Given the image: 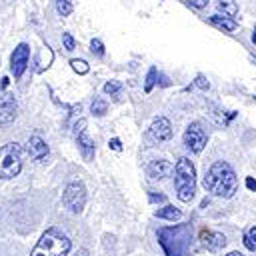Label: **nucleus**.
<instances>
[{
    "instance_id": "b1692460",
    "label": "nucleus",
    "mask_w": 256,
    "mask_h": 256,
    "mask_svg": "<svg viewBox=\"0 0 256 256\" xmlns=\"http://www.w3.org/2000/svg\"><path fill=\"white\" fill-rule=\"evenodd\" d=\"M90 50H92V54H96L98 58L104 56V44H102L98 38H92V42H90Z\"/></svg>"
},
{
    "instance_id": "a878e982",
    "label": "nucleus",
    "mask_w": 256,
    "mask_h": 256,
    "mask_svg": "<svg viewBox=\"0 0 256 256\" xmlns=\"http://www.w3.org/2000/svg\"><path fill=\"white\" fill-rule=\"evenodd\" d=\"M196 86H198V88H202V90H208V88H210L208 80H206L202 74H200V76H196Z\"/></svg>"
},
{
    "instance_id": "6ab92c4d",
    "label": "nucleus",
    "mask_w": 256,
    "mask_h": 256,
    "mask_svg": "<svg viewBox=\"0 0 256 256\" xmlns=\"http://www.w3.org/2000/svg\"><path fill=\"white\" fill-rule=\"evenodd\" d=\"M56 8H58L60 16H68L74 10V2L72 0H56Z\"/></svg>"
},
{
    "instance_id": "c85d7f7f",
    "label": "nucleus",
    "mask_w": 256,
    "mask_h": 256,
    "mask_svg": "<svg viewBox=\"0 0 256 256\" xmlns=\"http://www.w3.org/2000/svg\"><path fill=\"white\" fill-rule=\"evenodd\" d=\"M246 188H248V190H252V192H256V178L248 176V178H246Z\"/></svg>"
},
{
    "instance_id": "72a5a7b5",
    "label": "nucleus",
    "mask_w": 256,
    "mask_h": 256,
    "mask_svg": "<svg viewBox=\"0 0 256 256\" xmlns=\"http://www.w3.org/2000/svg\"><path fill=\"white\" fill-rule=\"evenodd\" d=\"M252 42L256 44V28H254V32H252Z\"/></svg>"
},
{
    "instance_id": "a211bd4d",
    "label": "nucleus",
    "mask_w": 256,
    "mask_h": 256,
    "mask_svg": "<svg viewBox=\"0 0 256 256\" xmlns=\"http://www.w3.org/2000/svg\"><path fill=\"white\" fill-rule=\"evenodd\" d=\"M244 246L250 252H256V226H252L246 234H244Z\"/></svg>"
},
{
    "instance_id": "5701e85b",
    "label": "nucleus",
    "mask_w": 256,
    "mask_h": 256,
    "mask_svg": "<svg viewBox=\"0 0 256 256\" xmlns=\"http://www.w3.org/2000/svg\"><path fill=\"white\" fill-rule=\"evenodd\" d=\"M120 90H122V84H120V82H116V80H110V82H106V84H104V92H106V94H110V96H116Z\"/></svg>"
},
{
    "instance_id": "7ed1b4c3",
    "label": "nucleus",
    "mask_w": 256,
    "mask_h": 256,
    "mask_svg": "<svg viewBox=\"0 0 256 256\" xmlns=\"http://www.w3.org/2000/svg\"><path fill=\"white\" fill-rule=\"evenodd\" d=\"M70 248H72V242L62 230L48 228L32 248L30 256H66Z\"/></svg>"
},
{
    "instance_id": "f03ea898",
    "label": "nucleus",
    "mask_w": 256,
    "mask_h": 256,
    "mask_svg": "<svg viewBox=\"0 0 256 256\" xmlns=\"http://www.w3.org/2000/svg\"><path fill=\"white\" fill-rule=\"evenodd\" d=\"M158 240H160L166 256H186L190 250L192 226L178 224L172 228H162V230H158Z\"/></svg>"
},
{
    "instance_id": "c756f323",
    "label": "nucleus",
    "mask_w": 256,
    "mask_h": 256,
    "mask_svg": "<svg viewBox=\"0 0 256 256\" xmlns=\"http://www.w3.org/2000/svg\"><path fill=\"white\" fill-rule=\"evenodd\" d=\"M166 196L164 194H150V202H164Z\"/></svg>"
},
{
    "instance_id": "cd10ccee",
    "label": "nucleus",
    "mask_w": 256,
    "mask_h": 256,
    "mask_svg": "<svg viewBox=\"0 0 256 256\" xmlns=\"http://www.w3.org/2000/svg\"><path fill=\"white\" fill-rule=\"evenodd\" d=\"M108 146H110L112 150H116V152H120V150H122V142H120L118 138H112V140L108 142Z\"/></svg>"
},
{
    "instance_id": "9b49d317",
    "label": "nucleus",
    "mask_w": 256,
    "mask_h": 256,
    "mask_svg": "<svg viewBox=\"0 0 256 256\" xmlns=\"http://www.w3.org/2000/svg\"><path fill=\"white\" fill-rule=\"evenodd\" d=\"M150 136H152L154 140H158V142H162V140H170V138H172V126H170V120L164 118V116L156 118V120L150 124Z\"/></svg>"
},
{
    "instance_id": "bb28decb",
    "label": "nucleus",
    "mask_w": 256,
    "mask_h": 256,
    "mask_svg": "<svg viewBox=\"0 0 256 256\" xmlns=\"http://www.w3.org/2000/svg\"><path fill=\"white\" fill-rule=\"evenodd\" d=\"M186 2L194 8H206L208 6V0H186Z\"/></svg>"
},
{
    "instance_id": "393cba45",
    "label": "nucleus",
    "mask_w": 256,
    "mask_h": 256,
    "mask_svg": "<svg viewBox=\"0 0 256 256\" xmlns=\"http://www.w3.org/2000/svg\"><path fill=\"white\" fill-rule=\"evenodd\" d=\"M62 44H64V48H66L68 52H72V50H74V46H76V42H74L72 34H68V32H64V34H62Z\"/></svg>"
},
{
    "instance_id": "473e14b6",
    "label": "nucleus",
    "mask_w": 256,
    "mask_h": 256,
    "mask_svg": "<svg viewBox=\"0 0 256 256\" xmlns=\"http://www.w3.org/2000/svg\"><path fill=\"white\" fill-rule=\"evenodd\" d=\"M226 256H244L242 252H230V254H226Z\"/></svg>"
},
{
    "instance_id": "dca6fc26",
    "label": "nucleus",
    "mask_w": 256,
    "mask_h": 256,
    "mask_svg": "<svg viewBox=\"0 0 256 256\" xmlns=\"http://www.w3.org/2000/svg\"><path fill=\"white\" fill-rule=\"evenodd\" d=\"M218 8L226 18H234L238 14V4L234 0H218Z\"/></svg>"
},
{
    "instance_id": "39448f33",
    "label": "nucleus",
    "mask_w": 256,
    "mask_h": 256,
    "mask_svg": "<svg viewBox=\"0 0 256 256\" xmlns=\"http://www.w3.org/2000/svg\"><path fill=\"white\" fill-rule=\"evenodd\" d=\"M22 170V146L18 142H8L0 148V178L8 180L18 176Z\"/></svg>"
},
{
    "instance_id": "aec40b11",
    "label": "nucleus",
    "mask_w": 256,
    "mask_h": 256,
    "mask_svg": "<svg viewBox=\"0 0 256 256\" xmlns=\"http://www.w3.org/2000/svg\"><path fill=\"white\" fill-rule=\"evenodd\" d=\"M70 66H72V70L78 72V74H88V70H90L88 62H86V60H80V58H72V60H70Z\"/></svg>"
},
{
    "instance_id": "423d86ee",
    "label": "nucleus",
    "mask_w": 256,
    "mask_h": 256,
    "mask_svg": "<svg viewBox=\"0 0 256 256\" xmlns=\"http://www.w3.org/2000/svg\"><path fill=\"white\" fill-rule=\"evenodd\" d=\"M62 202H64V206H66L70 212H74V214L82 212V208H84V204H86V186H84L80 180L70 182V184L64 188Z\"/></svg>"
},
{
    "instance_id": "2eb2a0df",
    "label": "nucleus",
    "mask_w": 256,
    "mask_h": 256,
    "mask_svg": "<svg viewBox=\"0 0 256 256\" xmlns=\"http://www.w3.org/2000/svg\"><path fill=\"white\" fill-rule=\"evenodd\" d=\"M208 22H210L212 26H216V28L224 30V32H232V30H236V26H238L234 18H226V16H218V14L210 16V18H208Z\"/></svg>"
},
{
    "instance_id": "7c9ffc66",
    "label": "nucleus",
    "mask_w": 256,
    "mask_h": 256,
    "mask_svg": "<svg viewBox=\"0 0 256 256\" xmlns=\"http://www.w3.org/2000/svg\"><path fill=\"white\" fill-rule=\"evenodd\" d=\"M76 256H90V252H88L86 248H80V250L76 252Z\"/></svg>"
},
{
    "instance_id": "6e6552de",
    "label": "nucleus",
    "mask_w": 256,
    "mask_h": 256,
    "mask_svg": "<svg viewBox=\"0 0 256 256\" xmlns=\"http://www.w3.org/2000/svg\"><path fill=\"white\" fill-rule=\"evenodd\" d=\"M74 136H76V142H78V148H80V154L84 160H92L94 158V142L92 138L88 136V130H86V120L80 118L76 124H74Z\"/></svg>"
},
{
    "instance_id": "0eeeda50",
    "label": "nucleus",
    "mask_w": 256,
    "mask_h": 256,
    "mask_svg": "<svg viewBox=\"0 0 256 256\" xmlns=\"http://www.w3.org/2000/svg\"><path fill=\"white\" fill-rule=\"evenodd\" d=\"M184 146L194 154L202 152V148L206 146V132L198 122H192V124L186 126V130H184Z\"/></svg>"
},
{
    "instance_id": "4be33fe9",
    "label": "nucleus",
    "mask_w": 256,
    "mask_h": 256,
    "mask_svg": "<svg viewBox=\"0 0 256 256\" xmlns=\"http://www.w3.org/2000/svg\"><path fill=\"white\" fill-rule=\"evenodd\" d=\"M156 76H158V72H156V68L152 66V68L148 70V74H146V84H144V90H146V92H152L154 84L158 82V80H156Z\"/></svg>"
},
{
    "instance_id": "f3484780",
    "label": "nucleus",
    "mask_w": 256,
    "mask_h": 256,
    "mask_svg": "<svg viewBox=\"0 0 256 256\" xmlns=\"http://www.w3.org/2000/svg\"><path fill=\"white\" fill-rule=\"evenodd\" d=\"M156 218H164V220H178L180 218V210L174 206H164L160 210H156Z\"/></svg>"
},
{
    "instance_id": "4468645a",
    "label": "nucleus",
    "mask_w": 256,
    "mask_h": 256,
    "mask_svg": "<svg viewBox=\"0 0 256 256\" xmlns=\"http://www.w3.org/2000/svg\"><path fill=\"white\" fill-rule=\"evenodd\" d=\"M202 244L206 246V250L218 252L220 248L226 246V238H224L222 232H210V230H206V232H202Z\"/></svg>"
},
{
    "instance_id": "412c9836",
    "label": "nucleus",
    "mask_w": 256,
    "mask_h": 256,
    "mask_svg": "<svg viewBox=\"0 0 256 256\" xmlns=\"http://www.w3.org/2000/svg\"><path fill=\"white\" fill-rule=\"evenodd\" d=\"M90 108H92V114H94V116H104L106 110H108V104H106L102 98H96Z\"/></svg>"
},
{
    "instance_id": "9d476101",
    "label": "nucleus",
    "mask_w": 256,
    "mask_h": 256,
    "mask_svg": "<svg viewBox=\"0 0 256 256\" xmlns=\"http://www.w3.org/2000/svg\"><path fill=\"white\" fill-rule=\"evenodd\" d=\"M18 114V104L12 94L0 96V124H10Z\"/></svg>"
},
{
    "instance_id": "20e7f679",
    "label": "nucleus",
    "mask_w": 256,
    "mask_h": 256,
    "mask_svg": "<svg viewBox=\"0 0 256 256\" xmlns=\"http://www.w3.org/2000/svg\"><path fill=\"white\" fill-rule=\"evenodd\" d=\"M174 186H176L178 200L182 202H190L196 194V170L186 156L178 158L174 166Z\"/></svg>"
},
{
    "instance_id": "2f4dec72",
    "label": "nucleus",
    "mask_w": 256,
    "mask_h": 256,
    "mask_svg": "<svg viewBox=\"0 0 256 256\" xmlns=\"http://www.w3.org/2000/svg\"><path fill=\"white\" fill-rule=\"evenodd\" d=\"M6 86H8V78L4 76V78H2V88H6Z\"/></svg>"
},
{
    "instance_id": "1a4fd4ad",
    "label": "nucleus",
    "mask_w": 256,
    "mask_h": 256,
    "mask_svg": "<svg viewBox=\"0 0 256 256\" xmlns=\"http://www.w3.org/2000/svg\"><path fill=\"white\" fill-rule=\"evenodd\" d=\"M28 58H30V46L26 42H20L10 56V70H12L14 78H20L24 74V70L28 66Z\"/></svg>"
},
{
    "instance_id": "f8f14e48",
    "label": "nucleus",
    "mask_w": 256,
    "mask_h": 256,
    "mask_svg": "<svg viewBox=\"0 0 256 256\" xmlns=\"http://www.w3.org/2000/svg\"><path fill=\"white\" fill-rule=\"evenodd\" d=\"M28 154L32 160H44L48 156V144L38 134H34L28 140Z\"/></svg>"
},
{
    "instance_id": "f704fd0d",
    "label": "nucleus",
    "mask_w": 256,
    "mask_h": 256,
    "mask_svg": "<svg viewBox=\"0 0 256 256\" xmlns=\"http://www.w3.org/2000/svg\"><path fill=\"white\" fill-rule=\"evenodd\" d=\"M254 98H256V96H254Z\"/></svg>"
},
{
    "instance_id": "f257e3e1",
    "label": "nucleus",
    "mask_w": 256,
    "mask_h": 256,
    "mask_svg": "<svg viewBox=\"0 0 256 256\" xmlns=\"http://www.w3.org/2000/svg\"><path fill=\"white\" fill-rule=\"evenodd\" d=\"M204 188L208 192H212L214 196L232 198L234 192L238 190V178H236L232 166L224 160L214 162L204 176Z\"/></svg>"
},
{
    "instance_id": "ddd939ff",
    "label": "nucleus",
    "mask_w": 256,
    "mask_h": 256,
    "mask_svg": "<svg viewBox=\"0 0 256 256\" xmlns=\"http://www.w3.org/2000/svg\"><path fill=\"white\" fill-rule=\"evenodd\" d=\"M172 170H174V166H172V162H168V160H152V162L148 164V176L154 178V180L166 178Z\"/></svg>"
}]
</instances>
